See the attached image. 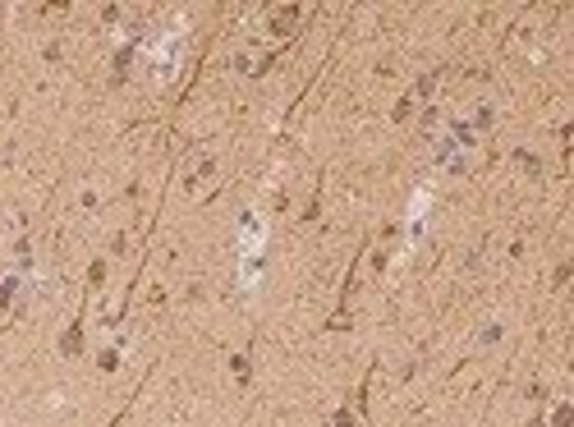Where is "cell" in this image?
Instances as JSON below:
<instances>
[{
  "mask_svg": "<svg viewBox=\"0 0 574 427\" xmlns=\"http://www.w3.org/2000/svg\"><path fill=\"white\" fill-rule=\"evenodd\" d=\"M60 354L64 358H78V354H83V317L69 321V331L60 336Z\"/></svg>",
  "mask_w": 574,
  "mask_h": 427,
  "instance_id": "obj_1",
  "label": "cell"
},
{
  "mask_svg": "<svg viewBox=\"0 0 574 427\" xmlns=\"http://www.w3.org/2000/svg\"><path fill=\"white\" fill-rule=\"evenodd\" d=\"M294 19H299V10H294V5H289V10H280V14H276V23H272V28L280 32V28H289V23H294Z\"/></svg>",
  "mask_w": 574,
  "mask_h": 427,
  "instance_id": "obj_2",
  "label": "cell"
},
{
  "mask_svg": "<svg viewBox=\"0 0 574 427\" xmlns=\"http://www.w3.org/2000/svg\"><path fill=\"white\" fill-rule=\"evenodd\" d=\"M570 423H574V409H570V404H560L556 418H551V427H570Z\"/></svg>",
  "mask_w": 574,
  "mask_h": 427,
  "instance_id": "obj_3",
  "label": "cell"
},
{
  "mask_svg": "<svg viewBox=\"0 0 574 427\" xmlns=\"http://www.w3.org/2000/svg\"><path fill=\"white\" fill-rule=\"evenodd\" d=\"M106 280V262H92L88 267V285H101Z\"/></svg>",
  "mask_w": 574,
  "mask_h": 427,
  "instance_id": "obj_4",
  "label": "cell"
},
{
  "mask_svg": "<svg viewBox=\"0 0 574 427\" xmlns=\"http://www.w3.org/2000/svg\"><path fill=\"white\" fill-rule=\"evenodd\" d=\"M14 290H19V280H5V285H0V304H10V299H14Z\"/></svg>",
  "mask_w": 574,
  "mask_h": 427,
  "instance_id": "obj_5",
  "label": "cell"
},
{
  "mask_svg": "<svg viewBox=\"0 0 574 427\" xmlns=\"http://www.w3.org/2000/svg\"><path fill=\"white\" fill-rule=\"evenodd\" d=\"M331 427H354V413H349V409H340V413L331 418Z\"/></svg>",
  "mask_w": 574,
  "mask_h": 427,
  "instance_id": "obj_6",
  "label": "cell"
},
{
  "mask_svg": "<svg viewBox=\"0 0 574 427\" xmlns=\"http://www.w3.org/2000/svg\"><path fill=\"white\" fill-rule=\"evenodd\" d=\"M529 427H547V423H542V418H533V423H529Z\"/></svg>",
  "mask_w": 574,
  "mask_h": 427,
  "instance_id": "obj_7",
  "label": "cell"
}]
</instances>
